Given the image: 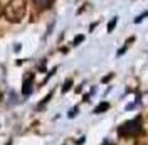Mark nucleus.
Listing matches in <instances>:
<instances>
[{"instance_id":"1","label":"nucleus","mask_w":148,"mask_h":145,"mask_svg":"<svg viewBox=\"0 0 148 145\" xmlns=\"http://www.w3.org/2000/svg\"><path fill=\"white\" fill-rule=\"evenodd\" d=\"M25 12H27V3L25 0H10L7 3V7L3 9V14L9 22L17 24L22 19L25 17Z\"/></svg>"},{"instance_id":"2","label":"nucleus","mask_w":148,"mask_h":145,"mask_svg":"<svg viewBox=\"0 0 148 145\" xmlns=\"http://www.w3.org/2000/svg\"><path fill=\"white\" fill-rule=\"evenodd\" d=\"M141 120L140 118H135V120H130L126 123H123L120 128H118V135L120 137H136L141 133Z\"/></svg>"},{"instance_id":"3","label":"nucleus","mask_w":148,"mask_h":145,"mask_svg":"<svg viewBox=\"0 0 148 145\" xmlns=\"http://www.w3.org/2000/svg\"><path fill=\"white\" fill-rule=\"evenodd\" d=\"M32 84H34V72H29V74H25L24 83H22V93H24V96H29L32 93Z\"/></svg>"},{"instance_id":"4","label":"nucleus","mask_w":148,"mask_h":145,"mask_svg":"<svg viewBox=\"0 0 148 145\" xmlns=\"http://www.w3.org/2000/svg\"><path fill=\"white\" fill-rule=\"evenodd\" d=\"M34 3H36V9L37 10H47L52 7V3H54V0H34Z\"/></svg>"},{"instance_id":"5","label":"nucleus","mask_w":148,"mask_h":145,"mask_svg":"<svg viewBox=\"0 0 148 145\" xmlns=\"http://www.w3.org/2000/svg\"><path fill=\"white\" fill-rule=\"evenodd\" d=\"M106 110H110V103H106V101H103L101 105H98V106L94 108V113L98 115V113H103V111H106Z\"/></svg>"},{"instance_id":"6","label":"nucleus","mask_w":148,"mask_h":145,"mask_svg":"<svg viewBox=\"0 0 148 145\" xmlns=\"http://www.w3.org/2000/svg\"><path fill=\"white\" fill-rule=\"evenodd\" d=\"M71 86H73V79L69 78V79H66L64 86H62V93H67V91L71 90Z\"/></svg>"},{"instance_id":"7","label":"nucleus","mask_w":148,"mask_h":145,"mask_svg":"<svg viewBox=\"0 0 148 145\" xmlns=\"http://www.w3.org/2000/svg\"><path fill=\"white\" fill-rule=\"evenodd\" d=\"M116 22H118V19L114 17V19H113V20L110 22V24H108V32H111V30L114 29V26H116Z\"/></svg>"},{"instance_id":"8","label":"nucleus","mask_w":148,"mask_h":145,"mask_svg":"<svg viewBox=\"0 0 148 145\" xmlns=\"http://www.w3.org/2000/svg\"><path fill=\"white\" fill-rule=\"evenodd\" d=\"M51 98H52V93H49V95H47L46 98H44V101H42V103H40V105H39V108H42V106H44V105H46L47 101L51 100Z\"/></svg>"},{"instance_id":"9","label":"nucleus","mask_w":148,"mask_h":145,"mask_svg":"<svg viewBox=\"0 0 148 145\" xmlns=\"http://www.w3.org/2000/svg\"><path fill=\"white\" fill-rule=\"evenodd\" d=\"M83 41H84V36H77L76 39H74V42H73V44H74V46H77L79 42H83Z\"/></svg>"},{"instance_id":"10","label":"nucleus","mask_w":148,"mask_h":145,"mask_svg":"<svg viewBox=\"0 0 148 145\" xmlns=\"http://www.w3.org/2000/svg\"><path fill=\"white\" fill-rule=\"evenodd\" d=\"M76 113H77V108H73V110H71V113H69V117H71V118L76 117Z\"/></svg>"},{"instance_id":"11","label":"nucleus","mask_w":148,"mask_h":145,"mask_svg":"<svg viewBox=\"0 0 148 145\" xmlns=\"http://www.w3.org/2000/svg\"><path fill=\"white\" fill-rule=\"evenodd\" d=\"M3 14V7H2V3H0V15Z\"/></svg>"},{"instance_id":"12","label":"nucleus","mask_w":148,"mask_h":145,"mask_svg":"<svg viewBox=\"0 0 148 145\" xmlns=\"http://www.w3.org/2000/svg\"><path fill=\"white\" fill-rule=\"evenodd\" d=\"M103 145H113V144H110V142H104V144H103Z\"/></svg>"}]
</instances>
